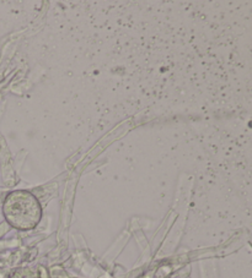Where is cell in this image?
Returning <instances> with one entry per match:
<instances>
[{
	"instance_id": "6da1fadb",
	"label": "cell",
	"mask_w": 252,
	"mask_h": 278,
	"mask_svg": "<svg viewBox=\"0 0 252 278\" xmlns=\"http://www.w3.org/2000/svg\"><path fill=\"white\" fill-rule=\"evenodd\" d=\"M4 213L9 223L21 230L32 229L41 219V206L31 192H11L4 205Z\"/></svg>"
}]
</instances>
